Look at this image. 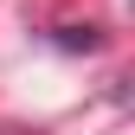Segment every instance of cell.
Here are the masks:
<instances>
[{
    "label": "cell",
    "instance_id": "1",
    "mask_svg": "<svg viewBox=\"0 0 135 135\" xmlns=\"http://www.w3.org/2000/svg\"><path fill=\"white\" fill-rule=\"evenodd\" d=\"M58 45L64 52H97V26H58Z\"/></svg>",
    "mask_w": 135,
    "mask_h": 135
}]
</instances>
